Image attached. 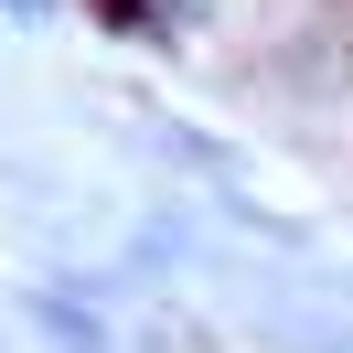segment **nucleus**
<instances>
[{"mask_svg":"<svg viewBox=\"0 0 353 353\" xmlns=\"http://www.w3.org/2000/svg\"><path fill=\"white\" fill-rule=\"evenodd\" d=\"M32 321H43V332H54L65 353H108V332H97V321H86L75 300H54V289H32Z\"/></svg>","mask_w":353,"mask_h":353,"instance_id":"obj_1","label":"nucleus"}]
</instances>
